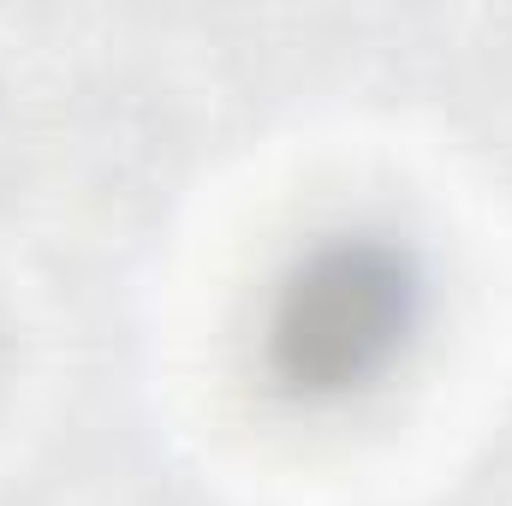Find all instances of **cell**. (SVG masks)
<instances>
[{
	"instance_id": "6da1fadb",
	"label": "cell",
	"mask_w": 512,
	"mask_h": 506,
	"mask_svg": "<svg viewBox=\"0 0 512 506\" xmlns=\"http://www.w3.org/2000/svg\"><path fill=\"white\" fill-rule=\"evenodd\" d=\"M411 328V280L382 245L322 251L280 298L274 364L304 393H340L376 376Z\"/></svg>"
}]
</instances>
